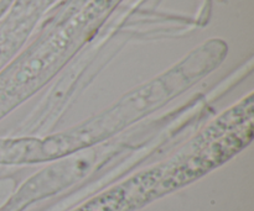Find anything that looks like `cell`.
<instances>
[{
    "label": "cell",
    "mask_w": 254,
    "mask_h": 211,
    "mask_svg": "<svg viewBox=\"0 0 254 211\" xmlns=\"http://www.w3.org/2000/svg\"><path fill=\"white\" fill-rule=\"evenodd\" d=\"M227 53L221 40H211L161 76L138 86L103 113L62 132L44 137H0V165H31L73 155L112 138L163 108L217 68Z\"/></svg>",
    "instance_id": "obj_1"
},
{
    "label": "cell",
    "mask_w": 254,
    "mask_h": 211,
    "mask_svg": "<svg viewBox=\"0 0 254 211\" xmlns=\"http://www.w3.org/2000/svg\"><path fill=\"white\" fill-rule=\"evenodd\" d=\"M252 93L223 111L175 155L136 173L73 211H133L223 165L253 140Z\"/></svg>",
    "instance_id": "obj_2"
}]
</instances>
